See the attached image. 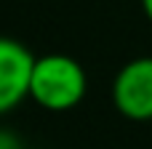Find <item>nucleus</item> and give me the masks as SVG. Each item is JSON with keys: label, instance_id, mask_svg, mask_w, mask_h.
I'll return each instance as SVG.
<instances>
[{"label": "nucleus", "instance_id": "obj_3", "mask_svg": "<svg viewBox=\"0 0 152 149\" xmlns=\"http://www.w3.org/2000/svg\"><path fill=\"white\" fill-rule=\"evenodd\" d=\"M35 56L13 37H0V115L16 109L29 96Z\"/></svg>", "mask_w": 152, "mask_h": 149}, {"label": "nucleus", "instance_id": "obj_4", "mask_svg": "<svg viewBox=\"0 0 152 149\" xmlns=\"http://www.w3.org/2000/svg\"><path fill=\"white\" fill-rule=\"evenodd\" d=\"M0 149H21L19 136H13L11 131H3L0 128Z\"/></svg>", "mask_w": 152, "mask_h": 149}, {"label": "nucleus", "instance_id": "obj_5", "mask_svg": "<svg viewBox=\"0 0 152 149\" xmlns=\"http://www.w3.org/2000/svg\"><path fill=\"white\" fill-rule=\"evenodd\" d=\"M142 8H144V13L150 16V21H152V0H142Z\"/></svg>", "mask_w": 152, "mask_h": 149}, {"label": "nucleus", "instance_id": "obj_1", "mask_svg": "<svg viewBox=\"0 0 152 149\" xmlns=\"http://www.w3.org/2000/svg\"><path fill=\"white\" fill-rule=\"evenodd\" d=\"M88 91L86 69L64 53H45L35 59L29 96L51 112H67L83 101Z\"/></svg>", "mask_w": 152, "mask_h": 149}, {"label": "nucleus", "instance_id": "obj_2", "mask_svg": "<svg viewBox=\"0 0 152 149\" xmlns=\"http://www.w3.org/2000/svg\"><path fill=\"white\" fill-rule=\"evenodd\" d=\"M112 104L128 120H152V56L128 61L115 75Z\"/></svg>", "mask_w": 152, "mask_h": 149}]
</instances>
